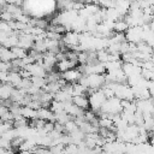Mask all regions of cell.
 Listing matches in <instances>:
<instances>
[{"mask_svg": "<svg viewBox=\"0 0 154 154\" xmlns=\"http://www.w3.org/2000/svg\"><path fill=\"white\" fill-rule=\"evenodd\" d=\"M122 111H123L122 99H119L118 96L106 99V101L102 103L101 109H100V112L106 113V114H117V113H122Z\"/></svg>", "mask_w": 154, "mask_h": 154, "instance_id": "6da1fadb", "label": "cell"}, {"mask_svg": "<svg viewBox=\"0 0 154 154\" xmlns=\"http://www.w3.org/2000/svg\"><path fill=\"white\" fill-rule=\"evenodd\" d=\"M106 95L103 93V90L100 88V89H96L93 94L89 95V105H90V109L94 111L95 113H99L100 109H101V106L102 103L106 101Z\"/></svg>", "mask_w": 154, "mask_h": 154, "instance_id": "7a4b0ae2", "label": "cell"}, {"mask_svg": "<svg viewBox=\"0 0 154 154\" xmlns=\"http://www.w3.org/2000/svg\"><path fill=\"white\" fill-rule=\"evenodd\" d=\"M125 37L126 41L138 43L143 41V26L142 25H136V26H130L125 31Z\"/></svg>", "mask_w": 154, "mask_h": 154, "instance_id": "3957f363", "label": "cell"}, {"mask_svg": "<svg viewBox=\"0 0 154 154\" xmlns=\"http://www.w3.org/2000/svg\"><path fill=\"white\" fill-rule=\"evenodd\" d=\"M82 75H83V73L81 72V70H79L78 67H77V69L72 67V69H70V70L63 72V73H61V77L65 78L67 83H76V82L79 81V78L82 77Z\"/></svg>", "mask_w": 154, "mask_h": 154, "instance_id": "277c9868", "label": "cell"}, {"mask_svg": "<svg viewBox=\"0 0 154 154\" xmlns=\"http://www.w3.org/2000/svg\"><path fill=\"white\" fill-rule=\"evenodd\" d=\"M77 64H78L77 60H72V59L66 58V59H64V60L58 61V64H57V70H58L60 73H63V72H65V71H67V70L75 67Z\"/></svg>", "mask_w": 154, "mask_h": 154, "instance_id": "5b68a950", "label": "cell"}, {"mask_svg": "<svg viewBox=\"0 0 154 154\" xmlns=\"http://www.w3.org/2000/svg\"><path fill=\"white\" fill-rule=\"evenodd\" d=\"M37 118H41L43 120H55V113L48 108V107H41L37 109Z\"/></svg>", "mask_w": 154, "mask_h": 154, "instance_id": "8992f818", "label": "cell"}, {"mask_svg": "<svg viewBox=\"0 0 154 154\" xmlns=\"http://www.w3.org/2000/svg\"><path fill=\"white\" fill-rule=\"evenodd\" d=\"M13 90H14V87L11 83H8V82L2 83V85L0 87V96H1V100H8V99H11Z\"/></svg>", "mask_w": 154, "mask_h": 154, "instance_id": "52a82bcc", "label": "cell"}, {"mask_svg": "<svg viewBox=\"0 0 154 154\" xmlns=\"http://www.w3.org/2000/svg\"><path fill=\"white\" fill-rule=\"evenodd\" d=\"M22 81H23V77L20 76L19 71H17V70L10 71V73H8V83H11L14 88H20Z\"/></svg>", "mask_w": 154, "mask_h": 154, "instance_id": "ba28073f", "label": "cell"}, {"mask_svg": "<svg viewBox=\"0 0 154 154\" xmlns=\"http://www.w3.org/2000/svg\"><path fill=\"white\" fill-rule=\"evenodd\" d=\"M72 101H73V103H76L77 106H79L83 109H88L90 107V105H89V96L87 97L85 94L72 96Z\"/></svg>", "mask_w": 154, "mask_h": 154, "instance_id": "9c48e42d", "label": "cell"}, {"mask_svg": "<svg viewBox=\"0 0 154 154\" xmlns=\"http://www.w3.org/2000/svg\"><path fill=\"white\" fill-rule=\"evenodd\" d=\"M0 58L2 61H12L13 59H16V55L12 51V48H7L5 46H1L0 48Z\"/></svg>", "mask_w": 154, "mask_h": 154, "instance_id": "30bf717a", "label": "cell"}, {"mask_svg": "<svg viewBox=\"0 0 154 154\" xmlns=\"http://www.w3.org/2000/svg\"><path fill=\"white\" fill-rule=\"evenodd\" d=\"M24 117H26L28 119H35V118H37V109H35V108H31V107H29V106H22V112H20Z\"/></svg>", "mask_w": 154, "mask_h": 154, "instance_id": "8fae6325", "label": "cell"}, {"mask_svg": "<svg viewBox=\"0 0 154 154\" xmlns=\"http://www.w3.org/2000/svg\"><path fill=\"white\" fill-rule=\"evenodd\" d=\"M129 28H130L129 24H128L126 20L123 19V18L116 20V23H114V31H116V32H125Z\"/></svg>", "mask_w": 154, "mask_h": 154, "instance_id": "7c38bea8", "label": "cell"}, {"mask_svg": "<svg viewBox=\"0 0 154 154\" xmlns=\"http://www.w3.org/2000/svg\"><path fill=\"white\" fill-rule=\"evenodd\" d=\"M70 119H73V118H72L67 112L61 111V112H59V113H55V120H54V122H58V123L65 125Z\"/></svg>", "mask_w": 154, "mask_h": 154, "instance_id": "4fadbf2b", "label": "cell"}, {"mask_svg": "<svg viewBox=\"0 0 154 154\" xmlns=\"http://www.w3.org/2000/svg\"><path fill=\"white\" fill-rule=\"evenodd\" d=\"M105 66H106V71H116V70L122 69L123 63L122 60H112V61L105 63Z\"/></svg>", "mask_w": 154, "mask_h": 154, "instance_id": "5bb4252c", "label": "cell"}, {"mask_svg": "<svg viewBox=\"0 0 154 154\" xmlns=\"http://www.w3.org/2000/svg\"><path fill=\"white\" fill-rule=\"evenodd\" d=\"M73 5L75 0H58V8H60L61 11L73 10Z\"/></svg>", "mask_w": 154, "mask_h": 154, "instance_id": "9a60e30c", "label": "cell"}, {"mask_svg": "<svg viewBox=\"0 0 154 154\" xmlns=\"http://www.w3.org/2000/svg\"><path fill=\"white\" fill-rule=\"evenodd\" d=\"M64 102H61V101H58V100H54L53 99V101L51 102V105H49V108L54 112V113H59V112H61V111H64Z\"/></svg>", "mask_w": 154, "mask_h": 154, "instance_id": "2e32d148", "label": "cell"}, {"mask_svg": "<svg viewBox=\"0 0 154 154\" xmlns=\"http://www.w3.org/2000/svg\"><path fill=\"white\" fill-rule=\"evenodd\" d=\"M12 51H13V53H14V55H16V58H25L28 54H29V51L28 49H25V48H22V47H19V46H16V47H13L12 48Z\"/></svg>", "mask_w": 154, "mask_h": 154, "instance_id": "e0dca14e", "label": "cell"}, {"mask_svg": "<svg viewBox=\"0 0 154 154\" xmlns=\"http://www.w3.org/2000/svg\"><path fill=\"white\" fill-rule=\"evenodd\" d=\"M108 57H109V52L107 51V48L103 49H99L97 51V60L100 63H107L108 61Z\"/></svg>", "mask_w": 154, "mask_h": 154, "instance_id": "ac0fdd59", "label": "cell"}, {"mask_svg": "<svg viewBox=\"0 0 154 154\" xmlns=\"http://www.w3.org/2000/svg\"><path fill=\"white\" fill-rule=\"evenodd\" d=\"M64 128H65V132L70 134V132H72V131L77 130L79 126H78V124L76 123V120H75V119H70V120L64 125Z\"/></svg>", "mask_w": 154, "mask_h": 154, "instance_id": "d6986e66", "label": "cell"}, {"mask_svg": "<svg viewBox=\"0 0 154 154\" xmlns=\"http://www.w3.org/2000/svg\"><path fill=\"white\" fill-rule=\"evenodd\" d=\"M14 128V124H13V120H5V122H1L0 124V134L2 132H6L11 129Z\"/></svg>", "mask_w": 154, "mask_h": 154, "instance_id": "ffe728a7", "label": "cell"}, {"mask_svg": "<svg viewBox=\"0 0 154 154\" xmlns=\"http://www.w3.org/2000/svg\"><path fill=\"white\" fill-rule=\"evenodd\" d=\"M0 69H1V71H7V72H10V71L13 70V66H12V63H11V61H2V60H1V63H0Z\"/></svg>", "mask_w": 154, "mask_h": 154, "instance_id": "44dd1931", "label": "cell"}, {"mask_svg": "<svg viewBox=\"0 0 154 154\" xmlns=\"http://www.w3.org/2000/svg\"><path fill=\"white\" fill-rule=\"evenodd\" d=\"M1 19H2V20H6V22H11V20L14 19V17H13L12 13H10V12L6 11V10H4V11L1 12Z\"/></svg>", "mask_w": 154, "mask_h": 154, "instance_id": "7402d4cb", "label": "cell"}, {"mask_svg": "<svg viewBox=\"0 0 154 154\" xmlns=\"http://www.w3.org/2000/svg\"><path fill=\"white\" fill-rule=\"evenodd\" d=\"M142 67H143V69H148V70H154V64H153L152 59L143 61V63H142Z\"/></svg>", "mask_w": 154, "mask_h": 154, "instance_id": "603a6c76", "label": "cell"}, {"mask_svg": "<svg viewBox=\"0 0 154 154\" xmlns=\"http://www.w3.org/2000/svg\"><path fill=\"white\" fill-rule=\"evenodd\" d=\"M8 73H10V72H7V71H1L0 78H1V82H2V83L8 82Z\"/></svg>", "mask_w": 154, "mask_h": 154, "instance_id": "cb8c5ba5", "label": "cell"}, {"mask_svg": "<svg viewBox=\"0 0 154 154\" xmlns=\"http://www.w3.org/2000/svg\"><path fill=\"white\" fill-rule=\"evenodd\" d=\"M148 89L150 91V95L152 97H154V79H150L149 81V85H148Z\"/></svg>", "mask_w": 154, "mask_h": 154, "instance_id": "d4e9b609", "label": "cell"}, {"mask_svg": "<svg viewBox=\"0 0 154 154\" xmlns=\"http://www.w3.org/2000/svg\"><path fill=\"white\" fill-rule=\"evenodd\" d=\"M7 2L8 4H16L18 6H22L23 2H24V0H7Z\"/></svg>", "mask_w": 154, "mask_h": 154, "instance_id": "484cf974", "label": "cell"}, {"mask_svg": "<svg viewBox=\"0 0 154 154\" xmlns=\"http://www.w3.org/2000/svg\"><path fill=\"white\" fill-rule=\"evenodd\" d=\"M149 143H150L152 146H154V134H153V135L149 137Z\"/></svg>", "mask_w": 154, "mask_h": 154, "instance_id": "4316f807", "label": "cell"}, {"mask_svg": "<svg viewBox=\"0 0 154 154\" xmlns=\"http://www.w3.org/2000/svg\"><path fill=\"white\" fill-rule=\"evenodd\" d=\"M149 25H150V29H152V30L154 31V18H153V19L150 20V23H149Z\"/></svg>", "mask_w": 154, "mask_h": 154, "instance_id": "83f0119b", "label": "cell"}, {"mask_svg": "<svg viewBox=\"0 0 154 154\" xmlns=\"http://www.w3.org/2000/svg\"><path fill=\"white\" fill-rule=\"evenodd\" d=\"M152 61H153V64H154V55H153V58H152Z\"/></svg>", "mask_w": 154, "mask_h": 154, "instance_id": "f1b7e54d", "label": "cell"}, {"mask_svg": "<svg viewBox=\"0 0 154 154\" xmlns=\"http://www.w3.org/2000/svg\"><path fill=\"white\" fill-rule=\"evenodd\" d=\"M152 99H153V102H154V97H152Z\"/></svg>", "mask_w": 154, "mask_h": 154, "instance_id": "f546056e", "label": "cell"}]
</instances>
